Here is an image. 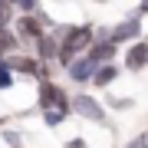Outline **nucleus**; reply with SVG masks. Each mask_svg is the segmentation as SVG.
Returning <instances> with one entry per match:
<instances>
[{"label":"nucleus","instance_id":"f257e3e1","mask_svg":"<svg viewBox=\"0 0 148 148\" xmlns=\"http://www.w3.org/2000/svg\"><path fill=\"white\" fill-rule=\"evenodd\" d=\"M7 69H10L13 76H23V79H33V82H46V79H56V69L40 63L33 53H13L3 59Z\"/></svg>","mask_w":148,"mask_h":148},{"label":"nucleus","instance_id":"f03ea898","mask_svg":"<svg viewBox=\"0 0 148 148\" xmlns=\"http://www.w3.org/2000/svg\"><path fill=\"white\" fill-rule=\"evenodd\" d=\"M69 106H73V115L76 119H86V122H95V125H109V112L102 106L99 95H89V89H79L69 95Z\"/></svg>","mask_w":148,"mask_h":148},{"label":"nucleus","instance_id":"7ed1b4c3","mask_svg":"<svg viewBox=\"0 0 148 148\" xmlns=\"http://www.w3.org/2000/svg\"><path fill=\"white\" fill-rule=\"evenodd\" d=\"M69 95L63 89V82L56 79H46V82H36V112H46V109H73L69 106Z\"/></svg>","mask_w":148,"mask_h":148},{"label":"nucleus","instance_id":"20e7f679","mask_svg":"<svg viewBox=\"0 0 148 148\" xmlns=\"http://www.w3.org/2000/svg\"><path fill=\"white\" fill-rule=\"evenodd\" d=\"M109 40L115 46H132V43H138L142 40V16H135V13L122 16L115 27H109Z\"/></svg>","mask_w":148,"mask_h":148},{"label":"nucleus","instance_id":"39448f33","mask_svg":"<svg viewBox=\"0 0 148 148\" xmlns=\"http://www.w3.org/2000/svg\"><path fill=\"white\" fill-rule=\"evenodd\" d=\"M13 33H16V40L23 43V46H36V40L43 36V33H49L46 27L40 23V16L36 13H16V20H13Z\"/></svg>","mask_w":148,"mask_h":148},{"label":"nucleus","instance_id":"423d86ee","mask_svg":"<svg viewBox=\"0 0 148 148\" xmlns=\"http://www.w3.org/2000/svg\"><path fill=\"white\" fill-rule=\"evenodd\" d=\"M122 69H125V73H142V69H148V43H145V36L138 43H132V46H125Z\"/></svg>","mask_w":148,"mask_h":148},{"label":"nucleus","instance_id":"0eeeda50","mask_svg":"<svg viewBox=\"0 0 148 148\" xmlns=\"http://www.w3.org/2000/svg\"><path fill=\"white\" fill-rule=\"evenodd\" d=\"M95 69H99V66H95V63H92L89 56H79V59H76L73 66L66 69V79L73 82V86H79V89H86V86L92 82V76H95Z\"/></svg>","mask_w":148,"mask_h":148},{"label":"nucleus","instance_id":"6e6552de","mask_svg":"<svg viewBox=\"0 0 148 148\" xmlns=\"http://www.w3.org/2000/svg\"><path fill=\"white\" fill-rule=\"evenodd\" d=\"M30 53L36 56L40 63L56 66V56H59V40H56V33H53V30H49V33H43V36L36 40V46H33Z\"/></svg>","mask_w":148,"mask_h":148},{"label":"nucleus","instance_id":"1a4fd4ad","mask_svg":"<svg viewBox=\"0 0 148 148\" xmlns=\"http://www.w3.org/2000/svg\"><path fill=\"white\" fill-rule=\"evenodd\" d=\"M122 73H125V69H122L119 63H106V66L95 69V76H92V82H89V86H92L95 92H109L112 86L122 79Z\"/></svg>","mask_w":148,"mask_h":148},{"label":"nucleus","instance_id":"9d476101","mask_svg":"<svg viewBox=\"0 0 148 148\" xmlns=\"http://www.w3.org/2000/svg\"><path fill=\"white\" fill-rule=\"evenodd\" d=\"M119 49H122V46H115L112 40H95L86 56H89L95 66H106V63H115V59H119Z\"/></svg>","mask_w":148,"mask_h":148},{"label":"nucleus","instance_id":"9b49d317","mask_svg":"<svg viewBox=\"0 0 148 148\" xmlns=\"http://www.w3.org/2000/svg\"><path fill=\"white\" fill-rule=\"evenodd\" d=\"M13 53H23V43L16 40L13 30H3V33H0V59H7Z\"/></svg>","mask_w":148,"mask_h":148},{"label":"nucleus","instance_id":"f8f14e48","mask_svg":"<svg viewBox=\"0 0 148 148\" xmlns=\"http://www.w3.org/2000/svg\"><path fill=\"white\" fill-rule=\"evenodd\" d=\"M69 115H73V109H46V112H40V119H43V125H46V128H59V125H66Z\"/></svg>","mask_w":148,"mask_h":148},{"label":"nucleus","instance_id":"ddd939ff","mask_svg":"<svg viewBox=\"0 0 148 148\" xmlns=\"http://www.w3.org/2000/svg\"><path fill=\"white\" fill-rule=\"evenodd\" d=\"M102 106H106V112H132L135 109V99H132V95H106Z\"/></svg>","mask_w":148,"mask_h":148},{"label":"nucleus","instance_id":"4468645a","mask_svg":"<svg viewBox=\"0 0 148 148\" xmlns=\"http://www.w3.org/2000/svg\"><path fill=\"white\" fill-rule=\"evenodd\" d=\"M0 142L7 148H23V132L13 128V125H7V128H0Z\"/></svg>","mask_w":148,"mask_h":148},{"label":"nucleus","instance_id":"2eb2a0df","mask_svg":"<svg viewBox=\"0 0 148 148\" xmlns=\"http://www.w3.org/2000/svg\"><path fill=\"white\" fill-rule=\"evenodd\" d=\"M13 20H16V10L7 3V0H0V33H3V30H13Z\"/></svg>","mask_w":148,"mask_h":148},{"label":"nucleus","instance_id":"dca6fc26","mask_svg":"<svg viewBox=\"0 0 148 148\" xmlns=\"http://www.w3.org/2000/svg\"><path fill=\"white\" fill-rule=\"evenodd\" d=\"M13 86H16V76L7 69V63H3V59H0V92H10Z\"/></svg>","mask_w":148,"mask_h":148},{"label":"nucleus","instance_id":"f3484780","mask_svg":"<svg viewBox=\"0 0 148 148\" xmlns=\"http://www.w3.org/2000/svg\"><path fill=\"white\" fill-rule=\"evenodd\" d=\"M43 10V0H16V13H36Z\"/></svg>","mask_w":148,"mask_h":148},{"label":"nucleus","instance_id":"a211bd4d","mask_svg":"<svg viewBox=\"0 0 148 148\" xmlns=\"http://www.w3.org/2000/svg\"><path fill=\"white\" fill-rule=\"evenodd\" d=\"M125 148H148V132H138V135H132Z\"/></svg>","mask_w":148,"mask_h":148},{"label":"nucleus","instance_id":"6ab92c4d","mask_svg":"<svg viewBox=\"0 0 148 148\" xmlns=\"http://www.w3.org/2000/svg\"><path fill=\"white\" fill-rule=\"evenodd\" d=\"M63 148H89V142H86L82 135H73V138H66V142H63Z\"/></svg>","mask_w":148,"mask_h":148},{"label":"nucleus","instance_id":"aec40b11","mask_svg":"<svg viewBox=\"0 0 148 148\" xmlns=\"http://www.w3.org/2000/svg\"><path fill=\"white\" fill-rule=\"evenodd\" d=\"M132 13H135V16H142V20H145V16H148V0H138Z\"/></svg>","mask_w":148,"mask_h":148},{"label":"nucleus","instance_id":"412c9836","mask_svg":"<svg viewBox=\"0 0 148 148\" xmlns=\"http://www.w3.org/2000/svg\"><path fill=\"white\" fill-rule=\"evenodd\" d=\"M10 125V115H0V128H7Z\"/></svg>","mask_w":148,"mask_h":148},{"label":"nucleus","instance_id":"4be33fe9","mask_svg":"<svg viewBox=\"0 0 148 148\" xmlns=\"http://www.w3.org/2000/svg\"><path fill=\"white\" fill-rule=\"evenodd\" d=\"M7 3H10V7H13V10H16V0H7Z\"/></svg>","mask_w":148,"mask_h":148},{"label":"nucleus","instance_id":"5701e85b","mask_svg":"<svg viewBox=\"0 0 148 148\" xmlns=\"http://www.w3.org/2000/svg\"><path fill=\"white\" fill-rule=\"evenodd\" d=\"M92 3H109V0H92Z\"/></svg>","mask_w":148,"mask_h":148},{"label":"nucleus","instance_id":"b1692460","mask_svg":"<svg viewBox=\"0 0 148 148\" xmlns=\"http://www.w3.org/2000/svg\"><path fill=\"white\" fill-rule=\"evenodd\" d=\"M145 43H148V33H145Z\"/></svg>","mask_w":148,"mask_h":148}]
</instances>
